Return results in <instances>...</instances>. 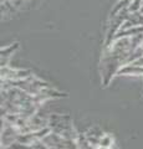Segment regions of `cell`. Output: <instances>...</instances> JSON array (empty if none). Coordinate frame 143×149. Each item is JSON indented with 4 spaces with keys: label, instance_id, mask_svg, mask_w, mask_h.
Instances as JSON below:
<instances>
[{
    "label": "cell",
    "instance_id": "obj_1",
    "mask_svg": "<svg viewBox=\"0 0 143 149\" xmlns=\"http://www.w3.org/2000/svg\"><path fill=\"white\" fill-rule=\"evenodd\" d=\"M47 118H49V127L51 129V132L57 133L66 139H72V141L77 139L78 132L73 127L72 119L68 114L54 113L50 114Z\"/></svg>",
    "mask_w": 143,
    "mask_h": 149
},
{
    "label": "cell",
    "instance_id": "obj_2",
    "mask_svg": "<svg viewBox=\"0 0 143 149\" xmlns=\"http://www.w3.org/2000/svg\"><path fill=\"white\" fill-rule=\"evenodd\" d=\"M34 76L30 70L13 68L10 66L1 67V81H21Z\"/></svg>",
    "mask_w": 143,
    "mask_h": 149
},
{
    "label": "cell",
    "instance_id": "obj_3",
    "mask_svg": "<svg viewBox=\"0 0 143 149\" xmlns=\"http://www.w3.org/2000/svg\"><path fill=\"white\" fill-rule=\"evenodd\" d=\"M1 146L3 147H8L10 146L13 142L16 141L17 136L21 133L20 129L13 125L11 123H9L8 120L1 119Z\"/></svg>",
    "mask_w": 143,
    "mask_h": 149
},
{
    "label": "cell",
    "instance_id": "obj_4",
    "mask_svg": "<svg viewBox=\"0 0 143 149\" xmlns=\"http://www.w3.org/2000/svg\"><path fill=\"white\" fill-rule=\"evenodd\" d=\"M19 50V42H13L10 45L5 46V47H1L0 51V55H1V67L9 66V61H10L11 56Z\"/></svg>",
    "mask_w": 143,
    "mask_h": 149
},
{
    "label": "cell",
    "instance_id": "obj_5",
    "mask_svg": "<svg viewBox=\"0 0 143 149\" xmlns=\"http://www.w3.org/2000/svg\"><path fill=\"white\" fill-rule=\"evenodd\" d=\"M103 134L105 133L102 132V129H100L98 127H91L85 132L87 141H89L95 148L100 147V142H101V138L103 137Z\"/></svg>",
    "mask_w": 143,
    "mask_h": 149
},
{
    "label": "cell",
    "instance_id": "obj_6",
    "mask_svg": "<svg viewBox=\"0 0 143 149\" xmlns=\"http://www.w3.org/2000/svg\"><path fill=\"white\" fill-rule=\"evenodd\" d=\"M117 76H143V67L135 63H127L118 70Z\"/></svg>",
    "mask_w": 143,
    "mask_h": 149
},
{
    "label": "cell",
    "instance_id": "obj_7",
    "mask_svg": "<svg viewBox=\"0 0 143 149\" xmlns=\"http://www.w3.org/2000/svg\"><path fill=\"white\" fill-rule=\"evenodd\" d=\"M114 144V139L113 137L111 136V134L108 133H105L103 134V137L101 138V142H100V147H102V148H112V146Z\"/></svg>",
    "mask_w": 143,
    "mask_h": 149
},
{
    "label": "cell",
    "instance_id": "obj_8",
    "mask_svg": "<svg viewBox=\"0 0 143 149\" xmlns=\"http://www.w3.org/2000/svg\"><path fill=\"white\" fill-rule=\"evenodd\" d=\"M30 149H50L43 141H36L34 144L30 146Z\"/></svg>",
    "mask_w": 143,
    "mask_h": 149
},
{
    "label": "cell",
    "instance_id": "obj_9",
    "mask_svg": "<svg viewBox=\"0 0 143 149\" xmlns=\"http://www.w3.org/2000/svg\"><path fill=\"white\" fill-rule=\"evenodd\" d=\"M132 63H135V65H137V66H140V67H143V56H141L140 58H137L136 61H133Z\"/></svg>",
    "mask_w": 143,
    "mask_h": 149
},
{
    "label": "cell",
    "instance_id": "obj_10",
    "mask_svg": "<svg viewBox=\"0 0 143 149\" xmlns=\"http://www.w3.org/2000/svg\"><path fill=\"white\" fill-rule=\"evenodd\" d=\"M97 149H110V148H102V147H98Z\"/></svg>",
    "mask_w": 143,
    "mask_h": 149
},
{
    "label": "cell",
    "instance_id": "obj_11",
    "mask_svg": "<svg viewBox=\"0 0 143 149\" xmlns=\"http://www.w3.org/2000/svg\"><path fill=\"white\" fill-rule=\"evenodd\" d=\"M140 11H141V13H142V14H143V6H142V8H141V10H140Z\"/></svg>",
    "mask_w": 143,
    "mask_h": 149
}]
</instances>
